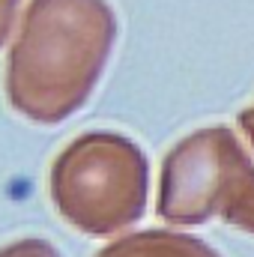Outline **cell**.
I'll return each mask as SVG.
<instances>
[{"mask_svg": "<svg viewBox=\"0 0 254 257\" xmlns=\"http://www.w3.org/2000/svg\"><path fill=\"white\" fill-rule=\"evenodd\" d=\"M21 0H0V45L9 39V30L15 24V12H18Z\"/></svg>", "mask_w": 254, "mask_h": 257, "instance_id": "obj_5", "label": "cell"}, {"mask_svg": "<svg viewBox=\"0 0 254 257\" xmlns=\"http://www.w3.org/2000/svg\"><path fill=\"white\" fill-rule=\"evenodd\" d=\"M117 39L105 0H33L6 60V99L36 123L72 117L93 93Z\"/></svg>", "mask_w": 254, "mask_h": 257, "instance_id": "obj_1", "label": "cell"}, {"mask_svg": "<svg viewBox=\"0 0 254 257\" xmlns=\"http://www.w3.org/2000/svg\"><path fill=\"white\" fill-rule=\"evenodd\" d=\"M0 257H60L45 239H18L0 248Z\"/></svg>", "mask_w": 254, "mask_h": 257, "instance_id": "obj_4", "label": "cell"}, {"mask_svg": "<svg viewBox=\"0 0 254 257\" xmlns=\"http://www.w3.org/2000/svg\"><path fill=\"white\" fill-rule=\"evenodd\" d=\"M51 197L78 230L105 236L144 209L147 159L138 144L114 132L75 138L51 168Z\"/></svg>", "mask_w": 254, "mask_h": 257, "instance_id": "obj_2", "label": "cell"}, {"mask_svg": "<svg viewBox=\"0 0 254 257\" xmlns=\"http://www.w3.org/2000/svg\"><path fill=\"white\" fill-rule=\"evenodd\" d=\"M239 128L245 132V138L254 144V105H251V108H245V111L239 114Z\"/></svg>", "mask_w": 254, "mask_h": 257, "instance_id": "obj_6", "label": "cell"}, {"mask_svg": "<svg viewBox=\"0 0 254 257\" xmlns=\"http://www.w3.org/2000/svg\"><path fill=\"white\" fill-rule=\"evenodd\" d=\"M99 257H203V251L191 239L168 236V233H141L117 245H108Z\"/></svg>", "mask_w": 254, "mask_h": 257, "instance_id": "obj_3", "label": "cell"}]
</instances>
